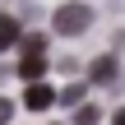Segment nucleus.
Segmentation results:
<instances>
[{"instance_id": "1", "label": "nucleus", "mask_w": 125, "mask_h": 125, "mask_svg": "<svg viewBox=\"0 0 125 125\" xmlns=\"http://www.w3.org/2000/svg\"><path fill=\"white\" fill-rule=\"evenodd\" d=\"M93 23V9L88 5H60L56 9V32H83Z\"/></svg>"}, {"instance_id": "2", "label": "nucleus", "mask_w": 125, "mask_h": 125, "mask_svg": "<svg viewBox=\"0 0 125 125\" xmlns=\"http://www.w3.org/2000/svg\"><path fill=\"white\" fill-rule=\"evenodd\" d=\"M51 102H56V93H51L46 83H28V93H23V107H28V111H46Z\"/></svg>"}, {"instance_id": "3", "label": "nucleus", "mask_w": 125, "mask_h": 125, "mask_svg": "<svg viewBox=\"0 0 125 125\" xmlns=\"http://www.w3.org/2000/svg\"><path fill=\"white\" fill-rule=\"evenodd\" d=\"M88 79H93V83H102V88H107V83H116V56L93 60V65H88Z\"/></svg>"}, {"instance_id": "4", "label": "nucleus", "mask_w": 125, "mask_h": 125, "mask_svg": "<svg viewBox=\"0 0 125 125\" xmlns=\"http://www.w3.org/2000/svg\"><path fill=\"white\" fill-rule=\"evenodd\" d=\"M42 74H46V56H23V65H19V79H28V83H42Z\"/></svg>"}, {"instance_id": "5", "label": "nucleus", "mask_w": 125, "mask_h": 125, "mask_svg": "<svg viewBox=\"0 0 125 125\" xmlns=\"http://www.w3.org/2000/svg\"><path fill=\"white\" fill-rule=\"evenodd\" d=\"M23 42V32H19V23L9 19V14H0V51H9V46H19Z\"/></svg>"}, {"instance_id": "6", "label": "nucleus", "mask_w": 125, "mask_h": 125, "mask_svg": "<svg viewBox=\"0 0 125 125\" xmlns=\"http://www.w3.org/2000/svg\"><path fill=\"white\" fill-rule=\"evenodd\" d=\"M19 46H23V56H46V37H42V32H28Z\"/></svg>"}, {"instance_id": "7", "label": "nucleus", "mask_w": 125, "mask_h": 125, "mask_svg": "<svg viewBox=\"0 0 125 125\" xmlns=\"http://www.w3.org/2000/svg\"><path fill=\"white\" fill-rule=\"evenodd\" d=\"M74 121H79V125H97V121H102V111H97V107H79Z\"/></svg>"}, {"instance_id": "8", "label": "nucleus", "mask_w": 125, "mask_h": 125, "mask_svg": "<svg viewBox=\"0 0 125 125\" xmlns=\"http://www.w3.org/2000/svg\"><path fill=\"white\" fill-rule=\"evenodd\" d=\"M60 102H65V107H70V102H83V83H70V88L60 93Z\"/></svg>"}, {"instance_id": "9", "label": "nucleus", "mask_w": 125, "mask_h": 125, "mask_svg": "<svg viewBox=\"0 0 125 125\" xmlns=\"http://www.w3.org/2000/svg\"><path fill=\"white\" fill-rule=\"evenodd\" d=\"M9 111H14V107H9V102H5V97H0V125L9 121Z\"/></svg>"}, {"instance_id": "10", "label": "nucleus", "mask_w": 125, "mask_h": 125, "mask_svg": "<svg viewBox=\"0 0 125 125\" xmlns=\"http://www.w3.org/2000/svg\"><path fill=\"white\" fill-rule=\"evenodd\" d=\"M111 125H125V107H121V111H116V121H111Z\"/></svg>"}]
</instances>
